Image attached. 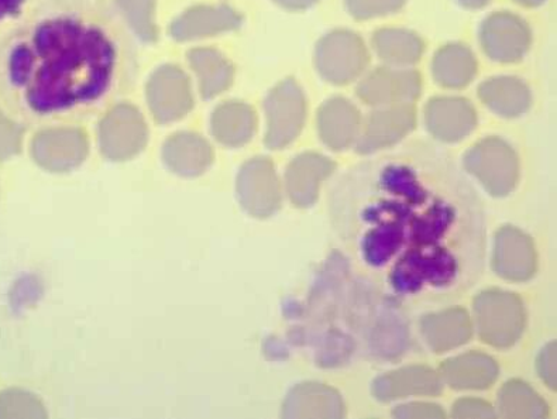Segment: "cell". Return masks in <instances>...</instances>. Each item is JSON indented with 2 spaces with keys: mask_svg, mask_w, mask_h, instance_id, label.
<instances>
[{
  "mask_svg": "<svg viewBox=\"0 0 557 419\" xmlns=\"http://www.w3.org/2000/svg\"><path fill=\"white\" fill-rule=\"evenodd\" d=\"M451 416L455 418H494L495 411L483 399L463 398L455 404Z\"/></svg>",
  "mask_w": 557,
  "mask_h": 419,
  "instance_id": "34",
  "label": "cell"
},
{
  "mask_svg": "<svg viewBox=\"0 0 557 419\" xmlns=\"http://www.w3.org/2000/svg\"><path fill=\"white\" fill-rule=\"evenodd\" d=\"M493 269L504 280L530 281L537 270V255L531 237L513 226L499 229L494 241Z\"/></svg>",
  "mask_w": 557,
  "mask_h": 419,
  "instance_id": "11",
  "label": "cell"
},
{
  "mask_svg": "<svg viewBox=\"0 0 557 419\" xmlns=\"http://www.w3.org/2000/svg\"><path fill=\"white\" fill-rule=\"evenodd\" d=\"M2 81L38 116L97 107L135 78L126 28L104 0H47L3 51Z\"/></svg>",
  "mask_w": 557,
  "mask_h": 419,
  "instance_id": "2",
  "label": "cell"
},
{
  "mask_svg": "<svg viewBox=\"0 0 557 419\" xmlns=\"http://www.w3.org/2000/svg\"><path fill=\"white\" fill-rule=\"evenodd\" d=\"M537 373L547 387L556 389V343H549L537 357Z\"/></svg>",
  "mask_w": 557,
  "mask_h": 419,
  "instance_id": "36",
  "label": "cell"
},
{
  "mask_svg": "<svg viewBox=\"0 0 557 419\" xmlns=\"http://www.w3.org/2000/svg\"><path fill=\"white\" fill-rule=\"evenodd\" d=\"M479 73V61L470 47L450 42L433 56L432 75L437 85L446 89H463Z\"/></svg>",
  "mask_w": 557,
  "mask_h": 419,
  "instance_id": "24",
  "label": "cell"
},
{
  "mask_svg": "<svg viewBox=\"0 0 557 419\" xmlns=\"http://www.w3.org/2000/svg\"><path fill=\"white\" fill-rule=\"evenodd\" d=\"M330 208L361 273L398 304L450 301L483 273L482 199L435 147L412 145L351 167Z\"/></svg>",
  "mask_w": 557,
  "mask_h": 419,
  "instance_id": "1",
  "label": "cell"
},
{
  "mask_svg": "<svg viewBox=\"0 0 557 419\" xmlns=\"http://www.w3.org/2000/svg\"><path fill=\"white\" fill-rule=\"evenodd\" d=\"M307 109V98L297 81H281L265 101L267 147L278 150L292 145L301 135Z\"/></svg>",
  "mask_w": 557,
  "mask_h": 419,
  "instance_id": "7",
  "label": "cell"
},
{
  "mask_svg": "<svg viewBox=\"0 0 557 419\" xmlns=\"http://www.w3.org/2000/svg\"><path fill=\"white\" fill-rule=\"evenodd\" d=\"M479 38L484 54L502 64L518 63L532 46L530 25L511 12H497L485 17L480 26Z\"/></svg>",
  "mask_w": 557,
  "mask_h": 419,
  "instance_id": "8",
  "label": "cell"
},
{
  "mask_svg": "<svg viewBox=\"0 0 557 419\" xmlns=\"http://www.w3.org/2000/svg\"><path fill=\"white\" fill-rule=\"evenodd\" d=\"M212 127L218 140L225 145H245L256 131L255 111L246 103H225L213 114Z\"/></svg>",
  "mask_w": 557,
  "mask_h": 419,
  "instance_id": "27",
  "label": "cell"
},
{
  "mask_svg": "<svg viewBox=\"0 0 557 419\" xmlns=\"http://www.w3.org/2000/svg\"><path fill=\"white\" fill-rule=\"evenodd\" d=\"M166 163L183 174H198L212 161L211 147L201 137L178 135L165 145Z\"/></svg>",
  "mask_w": 557,
  "mask_h": 419,
  "instance_id": "30",
  "label": "cell"
},
{
  "mask_svg": "<svg viewBox=\"0 0 557 419\" xmlns=\"http://www.w3.org/2000/svg\"><path fill=\"white\" fill-rule=\"evenodd\" d=\"M361 114L349 99L333 97L319 108L317 116L318 133L330 149L343 151L349 149L360 135Z\"/></svg>",
  "mask_w": 557,
  "mask_h": 419,
  "instance_id": "17",
  "label": "cell"
},
{
  "mask_svg": "<svg viewBox=\"0 0 557 419\" xmlns=\"http://www.w3.org/2000/svg\"><path fill=\"white\" fill-rule=\"evenodd\" d=\"M239 195L243 207L253 217L267 218L278 211L280 181L269 159H255L243 167Z\"/></svg>",
  "mask_w": 557,
  "mask_h": 419,
  "instance_id": "13",
  "label": "cell"
},
{
  "mask_svg": "<svg viewBox=\"0 0 557 419\" xmlns=\"http://www.w3.org/2000/svg\"><path fill=\"white\" fill-rule=\"evenodd\" d=\"M393 416L401 419L417 418H445L444 408L430 403H411L394 409Z\"/></svg>",
  "mask_w": 557,
  "mask_h": 419,
  "instance_id": "35",
  "label": "cell"
},
{
  "mask_svg": "<svg viewBox=\"0 0 557 419\" xmlns=\"http://www.w3.org/2000/svg\"><path fill=\"white\" fill-rule=\"evenodd\" d=\"M371 41L380 59L398 69L418 64L425 52L423 38L407 28H380Z\"/></svg>",
  "mask_w": 557,
  "mask_h": 419,
  "instance_id": "26",
  "label": "cell"
},
{
  "mask_svg": "<svg viewBox=\"0 0 557 419\" xmlns=\"http://www.w3.org/2000/svg\"><path fill=\"white\" fill-rule=\"evenodd\" d=\"M417 126V111L412 103L379 107L361 123L360 135L356 140L359 155H373L389 149L411 135Z\"/></svg>",
  "mask_w": 557,
  "mask_h": 419,
  "instance_id": "9",
  "label": "cell"
},
{
  "mask_svg": "<svg viewBox=\"0 0 557 419\" xmlns=\"http://www.w3.org/2000/svg\"><path fill=\"white\" fill-rule=\"evenodd\" d=\"M422 89L423 78L419 71L398 69V66H380L360 81L356 94L360 101L379 108L413 103L421 97Z\"/></svg>",
  "mask_w": 557,
  "mask_h": 419,
  "instance_id": "10",
  "label": "cell"
},
{
  "mask_svg": "<svg viewBox=\"0 0 557 419\" xmlns=\"http://www.w3.org/2000/svg\"><path fill=\"white\" fill-rule=\"evenodd\" d=\"M239 13L227 7H202L184 13L174 22L171 33L177 40L218 35L242 26Z\"/></svg>",
  "mask_w": 557,
  "mask_h": 419,
  "instance_id": "25",
  "label": "cell"
},
{
  "mask_svg": "<svg viewBox=\"0 0 557 419\" xmlns=\"http://www.w3.org/2000/svg\"><path fill=\"white\" fill-rule=\"evenodd\" d=\"M128 25L143 40H156L154 0H119Z\"/></svg>",
  "mask_w": 557,
  "mask_h": 419,
  "instance_id": "31",
  "label": "cell"
},
{
  "mask_svg": "<svg viewBox=\"0 0 557 419\" xmlns=\"http://www.w3.org/2000/svg\"><path fill=\"white\" fill-rule=\"evenodd\" d=\"M189 63L198 75L205 98L215 97L231 87L233 66L221 52L211 49L190 51Z\"/></svg>",
  "mask_w": 557,
  "mask_h": 419,
  "instance_id": "29",
  "label": "cell"
},
{
  "mask_svg": "<svg viewBox=\"0 0 557 419\" xmlns=\"http://www.w3.org/2000/svg\"><path fill=\"white\" fill-rule=\"evenodd\" d=\"M473 308L479 335L487 345L508 349L521 340L527 326V311L518 295L487 289L475 297Z\"/></svg>",
  "mask_w": 557,
  "mask_h": 419,
  "instance_id": "4",
  "label": "cell"
},
{
  "mask_svg": "<svg viewBox=\"0 0 557 419\" xmlns=\"http://www.w3.org/2000/svg\"><path fill=\"white\" fill-rule=\"evenodd\" d=\"M370 52L363 38L347 28L327 33L318 41L315 69L326 83L343 87L368 70Z\"/></svg>",
  "mask_w": 557,
  "mask_h": 419,
  "instance_id": "6",
  "label": "cell"
},
{
  "mask_svg": "<svg viewBox=\"0 0 557 419\" xmlns=\"http://www.w3.org/2000/svg\"><path fill=\"white\" fill-rule=\"evenodd\" d=\"M513 2L521 4L523 8H540L542 4H545L547 0H513Z\"/></svg>",
  "mask_w": 557,
  "mask_h": 419,
  "instance_id": "40",
  "label": "cell"
},
{
  "mask_svg": "<svg viewBox=\"0 0 557 419\" xmlns=\"http://www.w3.org/2000/svg\"><path fill=\"white\" fill-rule=\"evenodd\" d=\"M285 418H331L346 416L341 394L330 385L319 383L299 384L288 394L284 403Z\"/></svg>",
  "mask_w": 557,
  "mask_h": 419,
  "instance_id": "20",
  "label": "cell"
},
{
  "mask_svg": "<svg viewBox=\"0 0 557 419\" xmlns=\"http://www.w3.org/2000/svg\"><path fill=\"white\" fill-rule=\"evenodd\" d=\"M147 139L146 123L135 108L122 104L113 109L101 126L104 155L114 160H125L141 150Z\"/></svg>",
  "mask_w": 557,
  "mask_h": 419,
  "instance_id": "14",
  "label": "cell"
},
{
  "mask_svg": "<svg viewBox=\"0 0 557 419\" xmlns=\"http://www.w3.org/2000/svg\"><path fill=\"white\" fill-rule=\"evenodd\" d=\"M499 414L506 418L541 419L549 414V407L541 395L521 380H511L498 394Z\"/></svg>",
  "mask_w": 557,
  "mask_h": 419,
  "instance_id": "28",
  "label": "cell"
},
{
  "mask_svg": "<svg viewBox=\"0 0 557 419\" xmlns=\"http://www.w3.org/2000/svg\"><path fill=\"white\" fill-rule=\"evenodd\" d=\"M149 102L160 122L183 118L193 107V95L183 71L170 65L157 71L149 84Z\"/></svg>",
  "mask_w": 557,
  "mask_h": 419,
  "instance_id": "16",
  "label": "cell"
},
{
  "mask_svg": "<svg viewBox=\"0 0 557 419\" xmlns=\"http://www.w3.org/2000/svg\"><path fill=\"white\" fill-rule=\"evenodd\" d=\"M456 2L459 3L461 8L469 9V11H479V9L487 7L492 0H456Z\"/></svg>",
  "mask_w": 557,
  "mask_h": 419,
  "instance_id": "39",
  "label": "cell"
},
{
  "mask_svg": "<svg viewBox=\"0 0 557 419\" xmlns=\"http://www.w3.org/2000/svg\"><path fill=\"white\" fill-rule=\"evenodd\" d=\"M336 164L319 152H304L288 165L285 183L289 198L299 208H309L318 201L323 181L331 177Z\"/></svg>",
  "mask_w": 557,
  "mask_h": 419,
  "instance_id": "18",
  "label": "cell"
},
{
  "mask_svg": "<svg viewBox=\"0 0 557 419\" xmlns=\"http://www.w3.org/2000/svg\"><path fill=\"white\" fill-rule=\"evenodd\" d=\"M87 151L85 136L73 128L42 132L33 145L38 163L54 170H65L81 163Z\"/></svg>",
  "mask_w": 557,
  "mask_h": 419,
  "instance_id": "22",
  "label": "cell"
},
{
  "mask_svg": "<svg viewBox=\"0 0 557 419\" xmlns=\"http://www.w3.org/2000/svg\"><path fill=\"white\" fill-rule=\"evenodd\" d=\"M301 332L312 359L323 369L341 368L355 356L395 361L411 346L401 304L387 297L342 254H332L312 285Z\"/></svg>",
  "mask_w": 557,
  "mask_h": 419,
  "instance_id": "3",
  "label": "cell"
},
{
  "mask_svg": "<svg viewBox=\"0 0 557 419\" xmlns=\"http://www.w3.org/2000/svg\"><path fill=\"white\" fill-rule=\"evenodd\" d=\"M428 132L444 143L466 139L478 127V111L469 99L460 97H436L425 108Z\"/></svg>",
  "mask_w": 557,
  "mask_h": 419,
  "instance_id": "12",
  "label": "cell"
},
{
  "mask_svg": "<svg viewBox=\"0 0 557 419\" xmlns=\"http://www.w3.org/2000/svg\"><path fill=\"white\" fill-rule=\"evenodd\" d=\"M26 0H0V21L21 11Z\"/></svg>",
  "mask_w": 557,
  "mask_h": 419,
  "instance_id": "38",
  "label": "cell"
},
{
  "mask_svg": "<svg viewBox=\"0 0 557 419\" xmlns=\"http://www.w3.org/2000/svg\"><path fill=\"white\" fill-rule=\"evenodd\" d=\"M478 94L480 101L502 118L522 116L532 107L531 88L517 76H494L480 84Z\"/></svg>",
  "mask_w": 557,
  "mask_h": 419,
  "instance_id": "21",
  "label": "cell"
},
{
  "mask_svg": "<svg viewBox=\"0 0 557 419\" xmlns=\"http://www.w3.org/2000/svg\"><path fill=\"white\" fill-rule=\"evenodd\" d=\"M22 131L0 113V160L21 150Z\"/></svg>",
  "mask_w": 557,
  "mask_h": 419,
  "instance_id": "33",
  "label": "cell"
},
{
  "mask_svg": "<svg viewBox=\"0 0 557 419\" xmlns=\"http://www.w3.org/2000/svg\"><path fill=\"white\" fill-rule=\"evenodd\" d=\"M498 365L480 352L454 357L442 365V381L455 390H485L498 379Z\"/></svg>",
  "mask_w": 557,
  "mask_h": 419,
  "instance_id": "23",
  "label": "cell"
},
{
  "mask_svg": "<svg viewBox=\"0 0 557 419\" xmlns=\"http://www.w3.org/2000/svg\"><path fill=\"white\" fill-rule=\"evenodd\" d=\"M407 2L408 0H345L347 12L360 22L403 11Z\"/></svg>",
  "mask_w": 557,
  "mask_h": 419,
  "instance_id": "32",
  "label": "cell"
},
{
  "mask_svg": "<svg viewBox=\"0 0 557 419\" xmlns=\"http://www.w3.org/2000/svg\"><path fill=\"white\" fill-rule=\"evenodd\" d=\"M373 395L379 402L389 403L406 397H436L444 392L441 374L426 366H407L380 375L373 383Z\"/></svg>",
  "mask_w": 557,
  "mask_h": 419,
  "instance_id": "15",
  "label": "cell"
},
{
  "mask_svg": "<svg viewBox=\"0 0 557 419\" xmlns=\"http://www.w3.org/2000/svg\"><path fill=\"white\" fill-rule=\"evenodd\" d=\"M421 335L433 354H446L466 345L473 336V323L463 308H449L425 316L419 322Z\"/></svg>",
  "mask_w": 557,
  "mask_h": 419,
  "instance_id": "19",
  "label": "cell"
},
{
  "mask_svg": "<svg viewBox=\"0 0 557 419\" xmlns=\"http://www.w3.org/2000/svg\"><path fill=\"white\" fill-rule=\"evenodd\" d=\"M281 8L288 9L293 12H302L307 9L315 7L319 0H274Z\"/></svg>",
  "mask_w": 557,
  "mask_h": 419,
  "instance_id": "37",
  "label": "cell"
},
{
  "mask_svg": "<svg viewBox=\"0 0 557 419\" xmlns=\"http://www.w3.org/2000/svg\"><path fill=\"white\" fill-rule=\"evenodd\" d=\"M463 164L493 197H506L520 181V159L502 137L492 136L475 143L466 152Z\"/></svg>",
  "mask_w": 557,
  "mask_h": 419,
  "instance_id": "5",
  "label": "cell"
}]
</instances>
